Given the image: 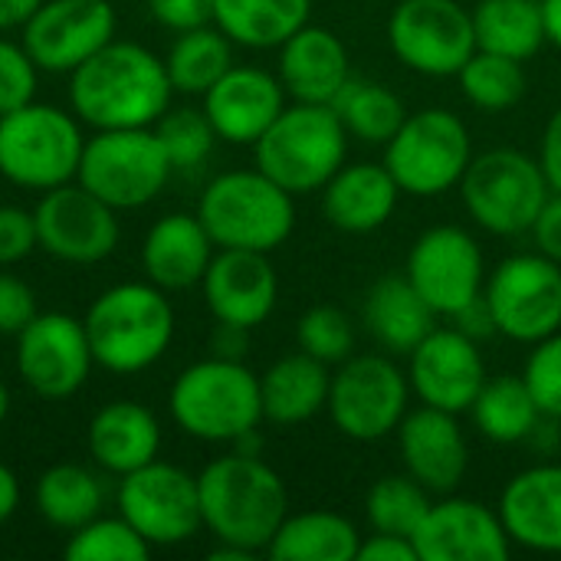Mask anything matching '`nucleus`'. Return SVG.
Here are the masks:
<instances>
[{
	"instance_id": "obj_1",
	"label": "nucleus",
	"mask_w": 561,
	"mask_h": 561,
	"mask_svg": "<svg viewBox=\"0 0 561 561\" xmlns=\"http://www.w3.org/2000/svg\"><path fill=\"white\" fill-rule=\"evenodd\" d=\"M69 76V105L92 128H151L171 108L164 59L131 39L105 43Z\"/></svg>"
},
{
	"instance_id": "obj_2",
	"label": "nucleus",
	"mask_w": 561,
	"mask_h": 561,
	"mask_svg": "<svg viewBox=\"0 0 561 561\" xmlns=\"http://www.w3.org/2000/svg\"><path fill=\"white\" fill-rule=\"evenodd\" d=\"M204 529L227 546L266 556L270 539L289 513L283 477L256 454H227L197 473Z\"/></svg>"
},
{
	"instance_id": "obj_3",
	"label": "nucleus",
	"mask_w": 561,
	"mask_h": 561,
	"mask_svg": "<svg viewBox=\"0 0 561 561\" xmlns=\"http://www.w3.org/2000/svg\"><path fill=\"white\" fill-rule=\"evenodd\" d=\"M92 358L112 375L151 368L174 339V309L154 283H118L92 299L82 316Z\"/></svg>"
},
{
	"instance_id": "obj_4",
	"label": "nucleus",
	"mask_w": 561,
	"mask_h": 561,
	"mask_svg": "<svg viewBox=\"0 0 561 561\" xmlns=\"http://www.w3.org/2000/svg\"><path fill=\"white\" fill-rule=\"evenodd\" d=\"M197 217L217 250L273 253L296 230V197L260 168H237L204 187Z\"/></svg>"
},
{
	"instance_id": "obj_5",
	"label": "nucleus",
	"mask_w": 561,
	"mask_h": 561,
	"mask_svg": "<svg viewBox=\"0 0 561 561\" xmlns=\"http://www.w3.org/2000/svg\"><path fill=\"white\" fill-rule=\"evenodd\" d=\"M174 424L204 444H233L263 424L260 375L233 358H204L184 368L168 394Z\"/></svg>"
},
{
	"instance_id": "obj_6",
	"label": "nucleus",
	"mask_w": 561,
	"mask_h": 561,
	"mask_svg": "<svg viewBox=\"0 0 561 561\" xmlns=\"http://www.w3.org/2000/svg\"><path fill=\"white\" fill-rule=\"evenodd\" d=\"M348 131L332 105L293 102L253 145L256 168L293 197L322 191L348 161Z\"/></svg>"
},
{
	"instance_id": "obj_7",
	"label": "nucleus",
	"mask_w": 561,
	"mask_h": 561,
	"mask_svg": "<svg viewBox=\"0 0 561 561\" xmlns=\"http://www.w3.org/2000/svg\"><path fill=\"white\" fill-rule=\"evenodd\" d=\"M460 197L480 230L493 237H523L533 230L552 187L539 158L519 148H490L473 154L460 178Z\"/></svg>"
},
{
	"instance_id": "obj_8",
	"label": "nucleus",
	"mask_w": 561,
	"mask_h": 561,
	"mask_svg": "<svg viewBox=\"0 0 561 561\" xmlns=\"http://www.w3.org/2000/svg\"><path fill=\"white\" fill-rule=\"evenodd\" d=\"M473 161V138L467 122L440 105L408 112L401 128L385 145V168L401 194L440 197L460 187Z\"/></svg>"
},
{
	"instance_id": "obj_9",
	"label": "nucleus",
	"mask_w": 561,
	"mask_h": 561,
	"mask_svg": "<svg viewBox=\"0 0 561 561\" xmlns=\"http://www.w3.org/2000/svg\"><path fill=\"white\" fill-rule=\"evenodd\" d=\"M82 128L76 112L30 102L0 115V174L23 191H53L76 181L82 158Z\"/></svg>"
},
{
	"instance_id": "obj_10",
	"label": "nucleus",
	"mask_w": 561,
	"mask_h": 561,
	"mask_svg": "<svg viewBox=\"0 0 561 561\" xmlns=\"http://www.w3.org/2000/svg\"><path fill=\"white\" fill-rule=\"evenodd\" d=\"M171 158L151 128H95L82 145L76 181L115 210L151 204L168 178Z\"/></svg>"
},
{
	"instance_id": "obj_11",
	"label": "nucleus",
	"mask_w": 561,
	"mask_h": 561,
	"mask_svg": "<svg viewBox=\"0 0 561 561\" xmlns=\"http://www.w3.org/2000/svg\"><path fill=\"white\" fill-rule=\"evenodd\" d=\"M335 431L358 444L385 440L411 411V381L388 355H352L332 371L329 404Z\"/></svg>"
},
{
	"instance_id": "obj_12",
	"label": "nucleus",
	"mask_w": 561,
	"mask_h": 561,
	"mask_svg": "<svg viewBox=\"0 0 561 561\" xmlns=\"http://www.w3.org/2000/svg\"><path fill=\"white\" fill-rule=\"evenodd\" d=\"M483 299L496 335L536 345L561 329V263L546 253H513L486 273Z\"/></svg>"
},
{
	"instance_id": "obj_13",
	"label": "nucleus",
	"mask_w": 561,
	"mask_h": 561,
	"mask_svg": "<svg viewBox=\"0 0 561 561\" xmlns=\"http://www.w3.org/2000/svg\"><path fill=\"white\" fill-rule=\"evenodd\" d=\"M388 46L417 76H457L477 53L473 13L460 0H401L388 16Z\"/></svg>"
},
{
	"instance_id": "obj_14",
	"label": "nucleus",
	"mask_w": 561,
	"mask_h": 561,
	"mask_svg": "<svg viewBox=\"0 0 561 561\" xmlns=\"http://www.w3.org/2000/svg\"><path fill=\"white\" fill-rule=\"evenodd\" d=\"M115 503L151 549L181 546L204 529L197 477L164 460L125 473Z\"/></svg>"
},
{
	"instance_id": "obj_15",
	"label": "nucleus",
	"mask_w": 561,
	"mask_h": 561,
	"mask_svg": "<svg viewBox=\"0 0 561 561\" xmlns=\"http://www.w3.org/2000/svg\"><path fill=\"white\" fill-rule=\"evenodd\" d=\"M404 276L437 316L454 319L460 309L483 296L486 263L470 230L457 224H440L414 240Z\"/></svg>"
},
{
	"instance_id": "obj_16",
	"label": "nucleus",
	"mask_w": 561,
	"mask_h": 561,
	"mask_svg": "<svg viewBox=\"0 0 561 561\" xmlns=\"http://www.w3.org/2000/svg\"><path fill=\"white\" fill-rule=\"evenodd\" d=\"M92 365L85 325L69 312H36L16 332V371L46 401L72 398L89 381Z\"/></svg>"
},
{
	"instance_id": "obj_17",
	"label": "nucleus",
	"mask_w": 561,
	"mask_h": 561,
	"mask_svg": "<svg viewBox=\"0 0 561 561\" xmlns=\"http://www.w3.org/2000/svg\"><path fill=\"white\" fill-rule=\"evenodd\" d=\"M115 214V207L99 201L79 181L43 191L39 204L33 207L39 250L76 266L102 263L115 253L122 237Z\"/></svg>"
},
{
	"instance_id": "obj_18",
	"label": "nucleus",
	"mask_w": 561,
	"mask_h": 561,
	"mask_svg": "<svg viewBox=\"0 0 561 561\" xmlns=\"http://www.w3.org/2000/svg\"><path fill=\"white\" fill-rule=\"evenodd\" d=\"M486 378L490 375H486L480 342L463 335L457 325L450 329L437 325L408 352L411 394H417V401L427 408L470 414Z\"/></svg>"
},
{
	"instance_id": "obj_19",
	"label": "nucleus",
	"mask_w": 561,
	"mask_h": 561,
	"mask_svg": "<svg viewBox=\"0 0 561 561\" xmlns=\"http://www.w3.org/2000/svg\"><path fill=\"white\" fill-rule=\"evenodd\" d=\"M112 39L108 0H43L23 23V46L43 72H72Z\"/></svg>"
},
{
	"instance_id": "obj_20",
	"label": "nucleus",
	"mask_w": 561,
	"mask_h": 561,
	"mask_svg": "<svg viewBox=\"0 0 561 561\" xmlns=\"http://www.w3.org/2000/svg\"><path fill=\"white\" fill-rule=\"evenodd\" d=\"M421 561H503L510 559V533L500 510L470 496H437L414 533Z\"/></svg>"
},
{
	"instance_id": "obj_21",
	"label": "nucleus",
	"mask_w": 561,
	"mask_h": 561,
	"mask_svg": "<svg viewBox=\"0 0 561 561\" xmlns=\"http://www.w3.org/2000/svg\"><path fill=\"white\" fill-rule=\"evenodd\" d=\"M394 437L408 477H414L431 496L457 493L470 470V447L460 414L421 404L404 414Z\"/></svg>"
},
{
	"instance_id": "obj_22",
	"label": "nucleus",
	"mask_w": 561,
	"mask_h": 561,
	"mask_svg": "<svg viewBox=\"0 0 561 561\" xmlns=\"http://www.w3.org/2000/svg\"><path fill=\"white\" fill-rule=\"evenodd\" d=\"M286 89L279 76L260 66H230L207 92L204 115L210 118L220 141L230 145H256L260 135L276 122L286 108Z\"/></svg>"
},
{
	"instance_id": "obj_23",
	"label": "nucleus",
	"mask_w": 561,
	"mask_h": 561,
	"mask_svg": "<svg viewBox=\"0 0 561 561\" xmlns=\"http://www.w3.org/2000/svg\"><path fill=\"white\" fill-rule=\"evenodd\" d=\"M201 289L217 322L243 329L263 325L279 299V279L270 253L256 250H217L201 279Z\"/></svg>"
},
{
	"instance_id": "obj_24",
	"label": "nucleus",
	"mask_w": 561,
	"mask_h": 561,
	"mask_svg": "<svg viewBox=\"0 0 561 561\" xmlns=\"http://www.w3.org/2000/svg\"><path fill=\"white\" fill-rule=\"evenodd\" d=\"M496 510L513 546L561 556V463H536L516 473Z\"/></svg>"
},
{
	"instance_id": "obj_25",
	"label": "nucleus",
	"mask_w": 561,
	"mask_h": 561,
	"mask_svg": "<svg viewBox=\"0 0 561 561\" xmlns=\"http://www.w3.org/2000/svg\"><path fill=\"white\" fill-rule=\"evenodd\" d=\"M276 76L293 102L332 105L352 79V59L339 33L306 23L279 46Z\"/></svg>"
},
{
	"instance_id": "obj_26",
	"label": "nucleus",
	"mask_w": 561,
	"mask_h": 561,
	"mask_svg": "<svg viewBox=\"0 0 561 561\" xmlns=\"http://www.w3.org/2000/svg\"><path fill=\"white\" fill-rule=\"evenodd\" d=\"M217 247L197 214H164L141 243V273L164 293L201 286Z\"/></svg>"
},
{
	"instance_id": "obj_27",
	"label": "nucleus",
	"mask_w": 561,
	"mask_h": 561,
	"mask_svg": "<svg viewBox=\"0 0 561 561\" xmlns=\"http://www.w3.org/2000/svg\"><path fill=\"white\" fill-rule=\"evenodd\" d=\"M398 197L401 187L385 161H345L322 187V214L342 233H375L391 220Z\"/></svg>"
},
{
	"instance_id": "obj_28",
	"label": "nucleus",
	"mask_w": 561,
	"mask_h": 561,
	"mask_svg": "<svg viewBox=\"0 0 561 561\" xmlns=\"http://www.w3.org/2000/svg\"><path fill=\"white\" fill-rule=\"evenodd\" d=\"M85 444H89V457L102 470L125 477V473L158 460L161 424L138 401H112L92 414Z\"/></svg>"
},
{
	"instance_id": "obj_29",
	"label": "nucleus",
	"mask_w": 561,
	"mask_h": 561,
	"mask_svg": "<svg viewBox=\"0 0 561 561\" xmlns=\"http://www.w3.org/2000/svg\"><path fill=\"white\" fill-rule=\"evenodd\" d=\"M332 388V368L306 352L276 358L260 375L263 421L279 427H296L325 411Z\"/></svg>"
},
{
	"instance_id": "obj_30",
	"label": "nucleus",
	"mask_w": 561,
	"mask_h": 561,
	"mask_svg": "<svg viewBox=\"0 0 561 561\" xmlns=\"http://www.w3.org/2000/svg\"><path fill=\"white\" fill-rule=\"evenodd\" d=\"M362 319L371 339L394 355H408L424 335L437 329V312L421 299L404 273L381 276L368 289Z\"/></svg>"
},
{
	"instance_id": "obj_31",
	"label": "nucleus",
	"mask_w": 561,
	"mask_h": 561,
	"mask_svg": "<svg viewBox=\"0 0 561 561\" xmlns=\"http://www.w3.org/2000/svg\"><path fill=\"white\" fill-rule=\"evenodd\" d=\"M362 546L358 526L332 510L286 513L266 546L273 561H355Z\"/></svg>"
},
{
	"instance_id": "obj_32",
	"label": "nucleus",
	"mask_w": 561,
	"mask_h": 561,
	"mask_svg": "<svg viewBox=\"0 0 561 561\" xmlns=\"http://www.w3.org/2000/svg\"><path fill=\"white\" fill-rule=\"evenodd\" d=\"M309 16L312 0H214V26L247 49H279Z\"/></svg>"
},
{
	"instance_id": "obj_33",
	"label": "nucleus",
	"mask_w": 561,
	"mask_h": 561,
	"mask_svg": "<svg viewBox=\"0 0 561 561\" xmlns=\"http://www.w3.org/2000/svg\"><path fill=\"white\" fill-rule=\"evenodd\" d=\"M470 13L477 49L526 62L549 43L542 0H480Z\"/></svg>"
},
{
	"instance_id": "obj_34",
	"label": "nucleus",
	"mask_w": 561,
	"mask_h": 561,
	"mask_svg": "<svg viewBox=\"0 0 561 561\" xmlns=\"http://www.w3.org/2000/svg\"><path fill=\"white\" fill-rule=\"evenodd\" d=\"M470 417L486 440L510 447V444H529L533 431L542 424L546 414L539 411L523 375H500V378H486L483 391L470 408Z\"/></svg>"
},
{
	"instance_id": "obj_35",
	"label": "nucleus",
	"mask_w": 561,
	"mask_h": 561,
	"mask_svg": "<svg viewBox=\"0 0 561 561\" xmlns=\"http://www.w3.org/2000/svg\"><path fill=\"white\" fill-rule=\"evenodd\" d=\"M102 480L79 463H56L39 473L33 486V506L43 523L56 529H79L102 513Z\"/></svg>"
},
{
	"instance_id": "obj_36",
	"label": "nucleus",
	"mask_w": 561,
	"mask_h": 561,
	"mask_svg": "<svg viewBox=\"0 0 561 561\" xmlns=\"http://www.w3.org/2000/svg\"><path fill=\"white\" fill-rule=\"evenodd\" d=\"M230 66H233V39L214 23L178 33V39L164 56L168 79L174 92L184 95H204Z\"/></svg>"
},
{
	"instance_id": "obj_37",
	"label": "nucleus",
	"mask_w": 561,
	"mask_h": 561,
	"mask_svg": "<svg viewBox=\"0 0 561 561\" xmlns=\"http://www.w3.org/2000/svg\"><path fill=\"white\" fill-rule=\"evenodd\" d=\"M332 108L342 118L345 131L365 145H388V138L408 118L404 99L391 85L365 76H352L335 95Z\"/></svg>"
},
{
	"instance_id": "obj_38",
	"label": "nucleus",
	"mask_w": 561,
	"mask_h": 561,
	"mask_svg": "<svg viewBox=\"0 0 561 561\" xmlns=\"http://www.w3.org/2000/svg\"><path fill=\"white\" fill-rule=\"evenodd\" d=\"M434 496L408 473H391L371 483L365 496V519L371 533L404 536L414 539L417 526L424 523Z\"/></svg>"
},
{
	"instance_id": "obj_39",
	"label": "nucleus",
	"mask_w": 561,
	"mask_h": 561,
	"mask_svg": "<svg viewBox=\"0 0 561 561\" xmlns=\"http://www.w3.org/2000/svg\"><path fill=\"white\" fill-rule=\"evenodd\" d=\"M467 102L480 112H506L526 95V69L519 59L477 49L457 72Z\"/></svg>"
},
{
	"instance_id": "obj_40",
	"label": "nucleus",
	"mask_w": 561,
	"mask_h": 561,
	"mask_svg": "<svg viewBox=\"0 0 561 561\" xmlns=\"http://www.w3.org/2000/svg\"><path fill=\"white\" fill-rule=\"evenodd\" d=\"M62 556L66 561H145L151 546L125 516H95L69 533Z\"/></svg>"
},
{
	"instance_id": "obj_41",
	"label": "nucleus",
	"mask_w": 561,
	"mask_h": 561,
	"mask_svg": "<svg viewBox=\"0 0 561 561\" xmlns=\"http://www.w3.org/2000/svg\"><path fill=\"white\" fill-rule=\"evenodd\" d=\"M154 135L161 138L168 158H171V168L174 171H191V168H201L214 145L220 141L210 118L204 115V108H168L158 122H154Z\"/></svg>"
},
{
	"instance_id": "obj_42",
	"label": "nucleus",
	"mask_w": 561,
	"mask_h": 561,
	"mask_svg": "<svg viewBox=\"0 0 561 561\" xmlns=\"http://www.w3.org/2000/svg\"><path fill=\"white\" fill-rule=\"evenodd\" d=\"M296 342L299 352L319 358L329 368L355 355V329L339 306H312L309 312H302V319L296 322Z\"/></svg>"
},
{
	"instance_id": "obj_43",
	"label": "nucleus",
	"mask_w": 561,
	"mask_h": 561,
	"mask_svg": "<svg viewBox=\"0 0 561 561\" xmlns=\"http://www.w3.org/2000/svg\"><path fill=\"white\" fill-rule=\"evenodd\" d=\"M523 378L546 417L561 421V329L533 345Z\"/></svg>"
},
{
	"instance_id": "obj_44",
	"label": "nucleus",
	"mask_w": 561,
	"mask_h": 561,
	"mask_svg": "<svg viewBox=\"0 0 561 561\" xmlns=\"http://www.w3.org/2000/svg\"><path fill=\"white\" fill-rule=\"evenodd\" d=\"M39 66L23 43L0 39V115L23 108L36 99Z\"/></svg>"
},
{
	"instance_id": "obj_45",
	"label": "nucleus",
	"mask_w": 561,
	"mask_h": 561,
	"mask_svg": "<svg viewBox=\"0 0 561 561\" xmlns=\"http://www.w3.org/2000/svg\"><path fill=\"white\" fill-rule=\"evenodd\" d=\"M39 247L36 217L23 207H0V266L26 260Z\"/></svg>"
},
{
	"instance_id": "obj_46",
	"label": "nucleus",
	"mask_w": 561,
	"mask_h": 561,
	"mask_svg": "<svg viewBox=\"0 0 561 561\" xmlns=\"http://www.w3.org/2000/svg\"><path fill=\"white\" fill-rule=\"evenodd\" d=\"M33 316H36L33 289L23 279L0 273V335H16Z\"/></svg>"
},
{
	"instance_id": "obj_47",
	"label": "nucleus",
	"mask_w": 561,
	"mask_h": 561,
	"mask_svg": "<svg viewBox=\"0 0 561 561\" xmlns=\"http://www.w3.org/2000/svg\"><path fill=\"white\" fill-rule=\"evenodd\" d=\"M148 7L151 16L174 33L214 23V0H148Z\"/></svg>"
},
{
	"instance_id": "obj_48",
	"label": "nucleus",
	"mask_w": 561,
	"mask_h": 561,
	"mask_svg": "<svg viewBox=\"0 0 561 561\" xmlns=\"http://www.w3.org/2000/svg\"><path fill=\"white\" fill-rule=\"evenodd\" d=\"M355 561H421V559H417L414 539L388 536V533H371V536H362L358 559Z\"/></svg>"
},
{
	"instance_id": "obj_49",
	"label": "nucleus",
	"mask_w": 561,
	"mask_h": 561,
	"mask_svg": "<svg viewBox=\"0 0 561 561\" xmlns=\"http://www.w3.org/2000/svg\"><path fill=\"white\" fill-rule=\"evenodd\" d=\"M529 233H533L539 253H546L549 260L561 263V194H552L546 201V207L536 217V224H533Z\"/></svg>"
},
{
	"instance_id": "obj_50",
	"label": "nucleus",
	"mask_w": 561,
	"mask_h": 561,
	"mask_svg": "<svg viewBox=\"0 0 561 561\" xmlns=\"http://www.w3.org/2000/svg\"><path fill=\"white\" fill-rule=\"evenodd\" d=\"M539 164L549 178L552 194H561V108L552 112L546 131H542V145H539Z\"/></svg>"
},
{
	"instance_id": "obj_51",
	"label": "nucleus",
	"mask_w": 561,
	"mask_h": 561,
	"mask_svg": "<svg viewBox=\"0 0 561 561\" xmlns=\"http://www.w3.org/2000/svg\"><path fill=\"white\" fill-rule=\"evenodd\" d=\"M210 348L217 358H233L243 362L247 348H250V329L243 325H230V322H217L214 335H210Z\"/></svg>"
},
{
	"instance_id": "obj_52",
	"label": "nucleus",
	"mask_w": 561,
	"mask_h": 561,
	"mask_svg": "<svg viewBox=\"0 0 561 561\" xmlns=\"http://www.w3.org/2000/svg\"><path fill=\"white\" fill-rule=\"evenodd\" d=\"M454 325L463 332V335H470V339H490V335H496V325H493V316H490V306H486V299L480 296V299H473L467 309H460L457 316H454Z\"/></svg>"
},
{
	"instance_id": "obj_53",
	"label": "nucleus",
	"mask_w": 561,
	"mask_h": 561,
	"mask_svg": "<svg viewBox=\"0 0 561 561\" xmlns=\"http://www.w3.org/2000/svg\"><path fill=\"white\" fill-rule=\"evenodd\" d=\"M16 506H20V480L7 463H0V526L16 513Z\"/></svg>"
},
{
	"instance_id": "obj_54",
	"label": "nucleus",
	"mask_w": 561,
	"mask_h": 561,
	"mask_svg": "<svg viewBox=\"0 0 561 561\" xmlns=\"http://www.w3.org/2000/svg\"><path fill=\"white\" fill-rule=\"evenodd\" d=\"M43 0H0V30L23 26Z\"/></svg>"
},
{
	"instance_id": "obj_55",
	"label": "nucleus",
	"mask_w": 561,
	"mask_h": 561,
	"mask_svg": "<svg viewBox=\"0 0 561 561\" xmlns=\"http://www.w3.org/2000/svg\"><path fill=\"white\" fill-rule=\"evenodd\" d=\"M542 16H546V36H549V43L561 49V0H542Z\"/></svg>"
},
{
	"instance_id": "obj_56",
	"label": "nucleus",
	"mask_w": 561,
	"mask_h": 561,
	"mask_svg": "<svg viewBox=\"0 0 561 561\" xmlns=\"http://www.w3.org/2000/svg\"><path fill=\"white\" fill-rule=\"evenodd\" d=\"M207 559L210 561H250V559H256V556H253V552H247V549H240V546L217 542V549H210V552H207Z\"/></svg>"
},
{
	"instance_id": "obj_57",
	"label": "nucleus",
	"mask_w": 561,
	"mask_h": 561,
	"mask_svg": "<svg viewBox=\"0 0 561 561\" xmlns=\"http://www.w3.org/2000/svg\"><path fill=\"white\" fill-rule=\"evenodd\" d=\"M7 414H10V391H7V385L0 381V427H3V421H7Z\"/></svg>"
}]
</instances>
